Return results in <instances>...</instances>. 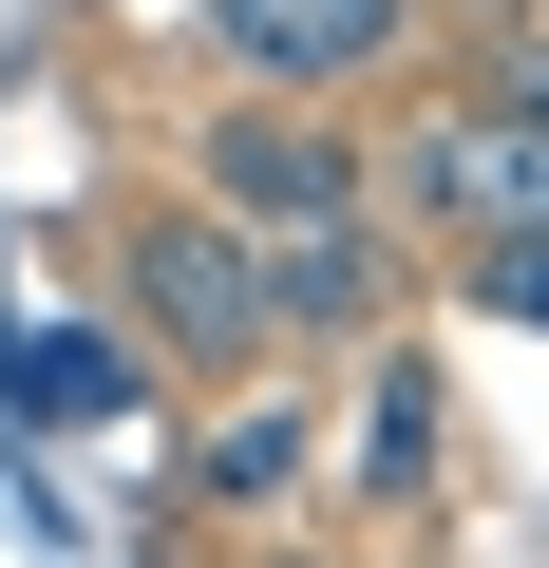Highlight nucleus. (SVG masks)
Masks as SVG:
<instances>
[{
	"label": "nucleus",
	"instance_id": "obj_10",
	"mask_svg": "<svg viewBox=\"0 0 549 568\" xmlns=\"http://www.w3.org/2000/svg\"><path fill=\"white\" fill-rule=\"evenodd\" d=\"M474 95H511V114H530V133H549V39H530V20H511V39H492V77H474Z\"/></svg>",
	"mask_w": 549,
	"mask_h": 568
},
{
	"label": "nucleus",
	"instance_id": "obj_1",
	"mask_svg": "<svg viewBox=\"0 0 549 568\" xmlns=\"http://www.w3.org/2000/svg\"><path fill=\"white\" fill-rule=\"evenodd\" d=\"M114 284H133V323H152L171 361H265V342H285L227 209H133V227H114Z\"/></svg>",
	"mask_w": 549,
	"mask_h": 568
},
{
	"label": "nucleus",
	"instance_id": "obj_11",
	"mask_svg": "<svg viewBox=\"0 0 549 568\" xmlns=\"http://www.w3.org/2000/svg\"><path fill=\"white\" fill-rule=\"evenodd\" d=\"M492 20H530V0H492Z\"/></svg>",
	"mask_w": 549,
	"mask_h": 568
},
{
	"label": "nucleus",
	"instance_id": "obj_5",
	"mask_svg": "<svg viewBox=\"0 0 549 568\" xmlns=\"http://www.w3.org/2000/svg\"><path fill=\"white\" fill-rule=\"evenodd\" d=\"M265 265V323L285 342H360L379 304H398V227L360 209V227H285V246H246Z\"/></svg>",
	"mask_w": 549,
	"mask_h": 568
},
{
	"label": "nucleus",
	"instance_id": "obj_7",
	"mask_svg": "<svg viewBox=\"0 0 549 568\" xmlns=\"http://www.w3.org/2000/svg\"><path fill=\"white\" fill-rule=\"evenodd\" d=\"M360 493H379V511L436 493V361H417V342H379V379H360Z\"/></svg>",
	"mask_w": 549,
	"mask_h": 568
},
{
	"label": "nucleus",
	"instance_id": "obj_8",
	"mask_svg": "<svg viewBox=\"0 0 549 568\" xmlns=\"http://www.w3.org/2000/svg\"><path fill=\"white\" fill-rule=\"evenodd\" d=\"M285 474H304V417H285V398H246V417L190 436V493H227V511H246V493H285Z\"/></svg>",
	"mask_w": 549,
	"mask_h": 568
},
{
	"label": "nucleus",
	"instance_id": "obj_4",
	"mask_svg": "<svg viewBox=\"0 0 549 568\" xmlns=\"http://www.w3.org/2000/svg\"><path fill=\"white\" fill-rule=\"evenodd\" d=\"M417 39V0H209V58L265 77V95H342Z\"/></svg>",
	"mask_w": 549,
	"mask_h": 568
},
{
	"label": "nucleus",
	"instance_id": "obj_6",
	"mask_svg": "<svg viewBox=\"0 0 549 568\" xmlns=\"http://www.w3.org/2000/svg\"><path fill=\"white\" fill-rule=\"evenodd\" d=\"M0 379H20V417H39V436H95V417H133V342H114V323H39Z\"/></svg>",
	"mask_w": 549,
	"mask_h": 568
},
{
	"label": "nucleus",
	"instance_id": "obj_2",
	"mask_svg": "<svg viewBox=\"0 0 549 568\" xmlns=\"http://www.w3.org/2000/svg\"><path fill=\"white\" fill-rule=\"evenodd\" d=\"M398 171H417V209H436L455 246H511V227H549V133H530L511 95H436V114L398 133Z\"/></svg>",
	"mask_w": 549,
	"mask_h": 568
},
{
	"label": "nucleus",
	"instance_id": "obj_9",
	"mask_svg": "<svg viewBox=\"0 0 549 568\" xmlns=\"http://www.w3.org/2000/svg\"><path fill=\"white\" fill-rule=\"evenodd\" d=\"M455 304H474V323H549V227H511V246H455Z\"/></svg>",
	"mask_w": 549,
	"mask_h": 568
},
{
	"label": "nucleus",
	"instance_id": "obj_3",
	"mask_svg": "<svg viewBox=\"0 0 549 568\" xmlns=\"http://www.w3.org/2000/svg\"><path fill=\"white\" fill-rule=\"evenodd\" d=\"M190 209H227L246 246H285V227H360L379 190H360V152L304 133V114H209V190H190Z\"/></svg>",
	"mask_w": 549,
	"mask_h": 568
}]
</instances>
